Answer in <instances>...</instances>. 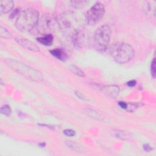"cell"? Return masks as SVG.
I'll use <instances>...</instances> for the list:
<instances>
[{"label": "cell", "mask_w": 156, "mask_h": 156, "mask_svg": "<svg viewBox=\"0 0 156 156\" xmlns=\"http://www.w3.org/2000/svg\"><path fill=\"white\" fill-rule=\"evenodd\" d=\"M127 85L130 87H134L136 84V81L134 80H130L127 82Z\"/></svg>", "instance_id": "19"}, {"label": "cell", "mask_w": 156, "mask_h": 156, "mask_svg": "<svg viewBox=\"0 0 156 156\" xmlns=\"http://www.w3.org/2000/svg\"><path fill=\"white\" fill-rule=\"evenodd\" d=\"M105 13V7L100 2H96L86 13L85 20L88 24L93 25L99 22Z\"/></svg>", "instance_id": "5"}, {"label": "cell", "mask_w": 156, "mask_h": 156, "mask_svg": "<svg viewBox=\"0 0 156 156\" xmlns=\"http://www.w3.org/2000/svg\"><path fill=\"white\" fill-rule=\"evenodd\" d=\"M112 132H113V135L115 137L119 138L121 140H129V138L131 136L129 133H128L127 132H126L124 131H122V130H113Z\"/></svg>", "instance_id": "12"}, {"label": "cell", "mask_w": 156, "mask_h": 156, "mask_svg": "<svg viewBox=\"0 0 156 156\" xmlns=\"http://www.w3.org/2000/svg\"><path fill=\"white\" fill-rule=\"evenodd\" d=\"M5 61L9 67L26 79L35 82L42 81L43 76L39 71L12 58H6Z\"/></svg>", "instance_id": "3"}, {"label": "cell", "mask_w": 156, "mask_h": 156, "mask_svg": "<svg viewBox=\"0 0 156 156\" xmlns=\"http://www.w3.org/2000/svg\"><path fill=\"white\" fill-rule=\"evenodd\" d=\"M76 94L77 95V97H79V98H81V99H85V98L83 97V96L80 92H76Z\"/></svg>", "instance_id": "22"}, {"label": "cell", "mask_w": 156, "mask_h": 156, "mask_svg": "<svg viewBox=\"0 0 156 156\" xmlns=\"http://www.w3.org/2000/svg\"><path fill=\"white\" fill-rule=\"evenodd\" d=\"M66 144H67V146L70 147L71 149L76 151V152H83V147H82V146L80 145L79 144L75 143V142H73L71 141H66Z\"/></svg>", "instance_id": "13"}, {"label": "cell", "mask_w": 156, "mask_h": 156, "mask_svg": "<svg viewBox=\"0 0 156 156\" xmlns=\"http://www.w3.org/2000/svg\"><path fill=\"white\" fill-rule=\"evenodd\" d=\"M111 35V29L104 24L99 27L95 31L94 35V47L99 52H104L107 48L110 42Z\"/></svg>", "instance_id": "4"}, {"label": "cell", "mask_w": 156, "mask_h": 156, "mask_svg": "<svg viewBox=\"0 0 156 156\" xmlns=\"http://www.w3.org/2000/svg\"><path fill=\"white\" fill-rule=\"evenodd\" d=\"M14 6L13 2L11 0L0 1V13L4 14L9 12Z\"/></svg>", "instance_id": "9"}, {"label": "cell", "mask_w": 156, "mask_h": 156, "mask_svg": "<svg viewBox=\"0 0 156 156\" xmlns=\"http://www.w3.org/2000/svg\"><path fill=\"white\" fill-rule=\"evenodd\" d=\"M16 41L24 49L33 51V52H38L40 51L39 48L32 41L24 38H18L16 39Z\"/></svg>", "instance_id": "7"}, {"label": "cell", "mask_w": 156, "mask_h": 156, "mask_svg": "<svg viewBox=\"0 0 156 156\" xmlns=\"http://www.w3.org/2000/svg\"><path fill=\"white\" fill-rule=\"evenodd\" d=\"M0 35L2 38H9L11 37L10 33L4 27H3L2 26H1L0 29Z\"/></svg>", "instance_id": "14"}, {"label": "cell", "mask_w": 156, "mask_h": 156, "mask_svg": "<svg viewBox=\"0 0 156 156\" xmlns=\"http://www.w3.org/2000/svg\"><path fill=\"white\" fill-rule=\"evenodd\" d=\"M143 149H144V151H147V152L150 151L152 149V148L151 147V146H150L149 144H145L143 145Z\"/></svg>", "instance_id": "21"}, {"label": "cell", "mask_w": 156, "mask_h": 156, "mask_svg": "<svg viewBox=\"0 0 156 156\" xmlns=\"http://www.w3.org/2000/svg\"><path fill=\"white\" fill-rule=\"evenodd\" d=\"M71 69L72 71L74 74H76V75H77V76H79L80 77H84V76H85L84 73L80 68H79L78 67H77V66H76L74 65H73V66H71Z\"/></svg>", "instance_id": "16"}, {"label": "cell", "mask_w": 156, "mask_h": 156, "mask_svg": "<svg viewBox=\"0 0 156 156\" xmlns=\"http://www.w3.org/2000/svg\"><path fill=\"white\" fill-rule=\"evenodd\" d=\"M38 12L32 8L24 9L18 14L15 22L16 28L23 32H30L38 21Z\"/></svg>", "instance_id": "1"}, {"label": "cell", "mask_w": 156, "mask_h": 156, "mask_svg": "<svg viewBox=\"0 0 156 156\" xmlns=\"http://www.w3.org/2000/svg\"><path fill=\"white\" fill-rule=\"evenodd\" d=\"M100 89L104 94L111 98H116L119 93V87L115 85H104Z\"/></svg>", "instance_id": "6"}, {"label": "cell", "mask_w": 156, "mask_h": 156, "mask_svg": "<svg viewBox=\"0 0 156 156\" xmlns=\"http://www.w3.org/2000/svg\"><path fill=\"white\" fill-rule=\"evenodd\" d=\"M37 40L43 45L50 46L53 42V36L51 34H47L44 36L37 38Z\"/></svg>", "instance_id": "11"}, {"label": "cell", "mask_w": 156, "mask_h": 156, "mask_svg": "<svg viewBox=\"0 0 156 156\" xmlns=\"http://www.w3.org/2000/svg\"><path fill=\"white\" fill-rule=\"evenodd\" d=\"M65 135L68 136H73L76 135V132L72 129H65L63 131Z\"/></svg>", "instance_id": "18"}, {"label": "cell", "mask_w": 156, "mask_h": 156, "mask_svg": "<svg viewBox=\"0 0 156 156\" xmlns=\"http://www.w3.org/2000/svg\"><path fill=\"white\" fill-rule=\"evenodd\" d=\"M118 104L122 108H125L126 109V108H127V103H126L124 102H121L120 101V102H119Z\"/></svg>", "instance_id": "20"}, {"label": "cell", "mask_w": 156, "mask_h": 156, "mask_svg": "<svg viewBox=\"0 0 156 156\" xmlns=\"http://www.w3.org/2000/svg\"><path fill=\"white\" fill-rule=\"evenodd\" d=\"M72 41L74 46L76 49L81 48L83 42V34L80 30H76L73 34Z\"/></svg>", "instance_id": "8"}, {"label": "cell", "mask_w": 156, "mask_h": 156, "mask_svg": "<svg viewBox=\"0 0 156 156\" xmlns=\"http://www.w3.org/2000/svg\"><path fill=\"white\" fill-rule=\"evenodd\" d=\"M110 53L116 62L125 63L132 59L135 51L129 44L124 42H117L110 46Z\"/></svg>", "instance_id": "2"}, {"label": "cell", "mask_w": 156, "mask_h": 156, "mask_svg": "<svg viewBox=\"0 0 156 156\" xmlns=\"http://www.w3.org/2000/svg\"><path fill=\"white\" fill-rule=\"evenodd\" d=\"M12 110L8 105H4L1 107V113L4 115L9 116L11 114Z\"/></svg>", "instance_id": "15"}, {"label": "cell", "mask_w": 156, "mask_h": 156, "mask_svg": "<svg viewBox=\"0 0 156 156\" xmlns=\"http://www.w3.org/2000/svg\"><path fill=\"white\" fill-rule=\"evenodd\" d=\"M151 75L153 77V78H155V58L153 59L152 63H151Z\"/></svg>", "instance_id": "17"}, {"label": "cell", "mask_w": 156, "mask_h": 156, "mask_svg": "<svg viewBox=\"0 0 156 156\" xmlns=\"http://www.w3.org/2000/svg\"><path fill=\"white\" fill-rule=\"evenodd\" d=\"M51 54L57 59L64 61L67 59L68 54L63 48H55L50 51Z\"/></svg>", "instance_id": "10"}]
</instances>
